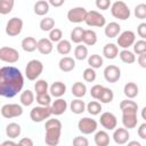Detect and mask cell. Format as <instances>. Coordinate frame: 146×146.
I'll list each match as a JSON object with an SVG mask.
<instances>
[{
  "instance_id": "6da1fadb",
  "label": "cell",
  "mask_w": 146,
  "mask_h": 146,
  "mask_svg": "<svg viewBox=\"0 0 146 146\" xmlns=\"http://www.w3.org/2000/svg\"><path fill=\"white\" fill-rule=\"evenodd\" d=\"M24 87V76L15 66L0 67V96L13 98L22 91Z\"/></svg>"
},
{
  "instance_id": "7a4b0ae2",
  "label": "cell",
  "mask_w": 146,
  "mask_h": 146,
  "mask_svg": "<svg viewBox=\"0 0 146 146\" xmlns=\"http://www.w3.org/2000/svg\"><path fill=\"white\" fill-rule=\"evenodd\" d=\"M120 110L122 111V124L125 129H133L137 127L138 119H137V112H138V104L127 98L124 100H121L120 103Z\"/></svg>"
},
{
  "instance_id": "3957f363",
  "label": "cell",
  "mask_w": 146,
  "mask_h": 146,
  "mask_svg": "<svg viewBox=\"0 0 146 146\" xmlns=\"http://www.w3.org/2000/svg\"><path fill=\"white\" fill-rule=\"evenodd\" d=\"M63 124L58 119H48L44 124V143L48 146H56L59 144Z\"/></svg>"
},
{
  "instance_id": "277c9868",
  "label": "cell",
  "mask_w": 146,
  "mask_h": 146,
  "mask_svg": "<svg viewBox=\"0 0 146 146\" xmlns=\"http://www.w3.org/2000/svg\"><path fill=\"white\" fill-rule=\"evenodd\" d=\"M111 14L114 18L120 19V21H127L128 18H130L131 16V11L128 7V5L122 1V0H117L113 3H111Z\"/></svg>"
},
{
  "instance_id": "5b68a950",
  "label": "cell",
  "mask_w": 146,
  "mask_h": 146,
  "mask_svg": "<svg viewBox=\"0 0 146 146\" xmlns=\"http://www.w3.org/2000/svg\"><path fill=\"white\" fill-rule=\"evenodd\" d=\"M43 72V64L39 59H31L25 67V76L30 81H35Z\"/></svg>"
},
{
  "instance_id": "8992f818",
  "label": "cell",
  "mask_w": 146,
  "mask_h": 146,
  "mask_svg": "<svg viewBox=\"0 0 146 146\" xmlns=\"http://www.w3.org/2000/svg\"><path fill=\"white\" fill-rule=\"evenodd\" d=\"M51 110H50V106H42V105H39V106H35L31 110L30 112V119L35 122V123H40V122H43L44 120L49 119L51 116Z\"/></svg>"
},
{
  "instance_id": "52a82bcc",
  "label": "cell",
  "mask_w": 146,
  "mask_h": 146,
  "mask_svg": "<svg viewBox=\"0 0 146 146\" xmlns=\"http://www.w3.org/2000/svg\"><path fill=\"white\" fill-rule=\"evenodd\" d=\"M84 23L90 27H104L106 24V18L99 11L90 10V11H87Z\"/></svg>"
},
{
  "instance_id": "ba28073f",
  "label": "cell",
  "mask_w": 146,
  "mask_h": 146,
  "mask_svg": "<svg viewBox=\"0 0 146 146\" xmlns=\"http://www.w3.org/2000/svg\"><path fill=\"white\" fill-rule=\"evenodd\" d=\"M98 128V122L91 117H82L78 122V130L82 135H91Z\"/></svg>"
},
{
  "instance_id": "9c48e42d",
  "label": "cell",
  "mask_w": 146,
  "mask_h": 146,
  "mask_svg": "<svg viewBox=\"0 0 146 146\" xmlns=\"http://www.w3.org/2000/svg\"><path fill=\"white\" fill-rule=\"evenodd\" d=\"M19 59V52L17 49L13 48V47H1L0 48V60L8 63V64H14L16 62H18Z\"/></svg>"
},
{
  "instance_id": "30bf717a",
  "label": "cell",
  "mask_w": 146,
  "mask_h": 146,
  "mask_svg": "<svg viewBox=\"0 0 146 146\" xmlns=\"http://www.w3.org/2000/svg\"><path fill=\"white\" fill-rule=\"evenodd\" d=\"M23 19L19 17H11L6 24V34L9 36H17L23 30Z\"/></svg>"
},
{
  "instance_id": "8fae6325",
  "label": "cell",
  "mask_w": 146,
  "mask_h": 146,
  "mask_svg": "<svg viewBox=\"0 0 146 146\" xmlns=\"http://www.w3.org/2000/svg\"><path fill=\"white\" fill-rule=\"evenodd\" d=\"M135 41H136L135 32L130 31V30H127V31L120 32V34L117 35L116 44H117V47H120L122 49H129V47H132Z\"/></svg>"
},
{
  "instance_id": "7c38bea8",
  "label": "cell",
  "mask_w": 146,
  "mask_h": 146,
  "mask_svg": "<svg viewBox=\"0 0 146 146\" xmlns=\"http://www.w3.org/2000/svg\"><path fill=\"white\" fill-rule=\"evenodd\" d=\"M0 112L5 119H14L23 114V107L19 104H5Z\"/></svg>"
},
{
  "instance_id": "4fadbf2b",
  "label": "cell",
  "mask_w": 146,
  "mask_h": 146,
  "mask_svg": "<svg viewBox=\"0 0 146 146\" xmlns=\"http://www.w3.org/2000/svg\"><path fill=\"white\" fill-rule=\"evenodd\" d=\"M87 9L84 7H74L67 11V19L71 23L79 24L84 22L86 16H87Z\"/></svg>"
},
{
  "instance_id": "5bb4252c",
  "label": "cell",
  "mask_w": 146,
  "mask_h": 146,
  "mask_svg": "<svg viewBox=\"0 0 146 146\" xmlns=\"http://www.w3.org/2000/svg\"><path fill=\"white\" fill-rule=\"evenodd\" d=\"M99 123L105 130H110L111 131V130H114L117 127V119L113 113L104 112V113L100 114Z\"/></svg>"
},
{
  "instance_id": "9a60e30c",
  "label": "cell",
  "mask_w": 146,
  "mask_h": 146,
  "mask_svg": "<svg viewBox=\"0 0 146 146\" xmlns=\"http://www.w3.org/2000/svg\"><path fill=\"white\" fill-rule=\"evenodd\" d=\"M121 78V70L116 65H107L104 68V79L110 83H115Z\"/></svg>"
},
{
  "instance_id": "2e32d148",
  "label": "cell",
  "mask_w": 146,
  "mask_h": 146,
  "mask_svg": "<svg viewBox=\"0 0 146 146\" xmlns=\"http://www.w3.org/2000/svg\"><path fill=\"white\" fill-rule=\"evenodd\" d=\"M113 140L117 145H124L130 139V133L125 128H115L113 132Z\"/></svg>"
},
{
  "instance_id": "e0dca14e",
  "label": "cell",
  "mask_w": 146,
  "mask_h": 146,
  "mask_svg": "<svg viewBox=\"0 0 146 146\" xmlns=\"http://www.w3.org/2000/svg\"><path fill=\"white\" fill-rule=\"evenodd\" d=\"M50 110H51V114L52 115H62L66 112L67 110V102L65 99H63L62 97L56 98L51 104H50Z\"/></svg>"
},
{
  "instance_id": "ac0fdd59",
  "label": "cell",
  "mask_w": 146,
  "mask_h": 146,
  "mask_svg": "<svg viewBox=\"0 0 146 146\" xmlns=\"http://www.w3.org/2000/svg\"><path fill=\"white\" fill-rule=\"evenodd\" d=\"M48 91L50 92V96L51 97L59 98V97H62V96L65 95V92H66V84L64 82H62V81H56V82H54L49 87V90Z\"/></svg>"
},
{
  "instance_id": "d6986e66",
  "label": "cell",
  "mask_w": 146,
  "mask_h": 146,
  "mask_svg": "<svg viewBox=\"0 0 146 146\" xmlns=\"http://www.w3.org/2000/svg\"><path fill=\"white\" fill-rule=\"evenodd\" d=\"M36 49L42 55H49L54 49V43L48 38H42V39L38 40Z\"/></svg>"
},
{
  "instance_id": "ffe728a7",
  "label": "cell",
  "mask_w": 146,
  "mask_h": 146,
  "mask_svg": "<svg viewBox=\"0 0 146 146\" xmlns=\"http://www.w3.org/2000/svg\"><path fill=\"white\" fill-rule=\"evenodd\" d=\"M58 67L62 72H71L75 68V59L70 57V56H64L63 58L59 59L58 62Z\"/></svg>"
},
{
  "instance_id": "44dd1931",
  "label": "cell",
  "mask_w": 146,
  "mask_h": 146,
  "mask_svg": "<svg viewBox=\"0 0 146 146\" xmlns=\"http://www.w3.org/2000/svg\"><path fill=\"white\" fill-rule=\"evenodd\" d=\"M121 32V26L119 23L116 22H110L108 24H105V29H104V33L107 38L113 39L116 38Z\"/></svg>"
},
{
  "instance_id": "7402d4cb",
  "label": "cell",
  "mask_w": 146,
  "mask_h": 146,
  "mask_svg": "<svg viewBox=\"0 0 146 146\" xmlns=\"http://www.w3.org/2000/svg\"><path fill=\"white\" fill-rule=\"evenodd\" d=\"M22 133V128L16 122H10L6 127V136L10 139H16Z\"/></svg>"
},
{
  "instance_id": "603a6c76",
  "label": "cell",
  "mask_w": 146,
  "mask_h": 146,
  "mask_svg": "<svg viewBox=\"0 0 146 146\" xmlns=\"http://www.w3.org/2000/svg\"><path fill=\"white\" fill-rule=\"evenodd\" d=\"M49 8H50V5L46 0H38L34 3V6H33L34 14L38 15V16H44V15H47L49 13Z\"/></svg>"
},
{
  "instance_id": "cb8c5ba5",
  "label": "cell",
  "mask_w": 146,
  "mask_h": 146,
  "mask_svg": "<svg viewBox=\"0 0 146 146\" xmlns=\"http://www.w3.org/2000/svg\"><path fill=\"white\" fill-rule=\"evenodd\" d=\"M95 137H94V141L97 146H107L110 144V135L107 133L106 130H99V131H95Z\"/></svg>"
},
{
  "instance_id": "d4e9b609",
  "label": "cell",
  "mask_w": 146,
  "mask_h": 146,
  "mask_svg": "<svg viewBox=\"0 0 146 146\" xmlns=\"http://www.w3.org/2000/svg\"><path fill=\"white\" fill-rule=\"evenodd\" d=\"M103 55L107 59H114L119 55V47L115 43H106L103 48Z\"/></svg>"
},
{
  "instance_id": "484cf974",
  "label": "cell",
  "mask_w": 146,
  "mask_h": 146,
  "mask_svg": "<svg viewBox=\"0 0 146 146\" xmlns=\"http://www.w3.org/2000/svg\"><path fill=\"white\" fill-rule=\"evenodd\" d=\"M123 94L127 98H130V99H133L135 97H137L139 94V88H138L137 83H135V82L125 83L123 87Z\"/></svg>"
},
{
  "instance_id": "4316f807",
  "label": "cell",
  "mask_w": 146,
  "mask_h": 146,
  "mask_svg": "<svg viewBox=\"0 0 146 146\" xmlns=\"http://www.w3.org/2000/svg\"><path fill=\"white\" fill-rule=\"evenodd\" d=\"M36 39L33 38V36H26L22 40L21 42V46H22V49L26 52H33L36 50Z\"/></svg>"
},
{
  "instance_id": "83f0119b",
  "label": "cell",
  "mask_w": 146,
  "mask_h": 146,
  "mask_svg": "<svg viewBox=\"0 0 146 146\" xmlns=\"http://www.w3.org/2000/svg\"><path fill=\"white\" fill-rule=\"evenodd\" d=\"M71 92L75 98H82L86 96L87 94V86L83 82H74L72 88H71Z\"/></svg>"
},
{
  "instance_id": "f1b7e54d",
  "label": "cell",
  "mask_w": 146,
  "mask_h": 146,
  "mask_svg": "<svg viewBox=\"0 0 146 146\" xmlns=\"http://www.w3.org/2000/svg\"><path fill=\"white\" fill-rule=\"evenodd\" d=\"M70 110L72 113L79 115V114H82L84 111H86V103L81 99V98H75L71 102L70 104Z\"/></svg>"
},
{
  "instance_id": "f546056e",
  "label": "cell",
  "mask_w": 146,
  "mask_h": 146,
  "mask_svg": "<svg viewBox=\"0 0 146 146\" xmlns=\"http://www.w3.org/2000/svg\"><path fill=\"white\" fill-rule=\"evenodd\" d=\"M34 99H35V97H34L33 91H31V90H29V89L22 91V94H21V96H19L21 105H22V106H26V107H27V106H31V105L33 104Z\"/></svg>"
},
{
  "instance_id": "4dcf8cb0",
  "label": "cell",
  "mask_w": 146,
  "mask_h": 146,
  "mask_svg": "<svg viewBox=\"0 0 146 146\" xmlns=\"http://www.w3.org/2000/svg\"><path fill=\"white\" fill-rule=\"evenodd\" d=\"M82 42L86 46H94L97 42V33L94 30H84L83 36H82Z\"/></svg>"
},
{
  "instance_id": "1f68e13d",
  "label": "cell",
  "mask_w": 146,
  "mask_h": 146,
  "mask_svg": "<svg viewBox=\"0 0 146 146\" xmlns=\"http://www.w3.org/2000/svg\"><path fill=\"white\" fill-rule=\"evenodd\" d=\"M113 98H114L113 90L110 89V88L104 87L103 90H102V92H100V95H99V97L97 98V100L99 103H102V104H110V103H112Z\"/></svg>"
},
{
  "instance_id": "d6a6232c",
  "label": "cell",
  "mask_w": 146,
  "mask_h": 146,
  "mask_svg": "<svg viewBox=\"0 0 146 146\" xmlns=\"http://www.w3.org/2000/svg\"><path fill=\"white\" fill-rule=\"evenodd\" d=\"M56 49H57V52L60 55H68L72 50V43L66 39H62L60 41L57 42Z\"/></svg>"
},
{
  "instance_id": "836d02e7",
  "label": "cell",
  "mask_w": 146,
  "mask_h": 146,
  "mask_svg": "<svg viewBox=\"0 0 146 146\" xmlns=\"http://www.w3.org/2000/svg\"><path fill=\"white\" fill-rule=\"evenodd\" d=\"M120 59L125 63V64H132L136 62V55L133 51L129 50V49H122L121 51H119V55Z\"/></svg>"
},
{
  "instance_id": "e575fe53",
  "label": "cell",
  "mask_w": 146,
  "mask_h": 146,
  "mask_svg": "<svg viewBox=\"0 0 146 146\" xmlns=\"http://www.w3.org/2000/svg\"><path fill=\"white\" fill-rule=\"evenodd\" d=\"M87 58H88V65H89L90 67L95 68V70L100 68V67L103 66V64H104L103 57H102L100 55H98V54H92V55L88 56Z\"/></svg>"
},
{
  "instance_id": "d590c367",
  "label": "cell",
  "mask_w": 146,
  "mask_h": 146,
  "mask_svg": "<svg viewBox=\"0 0 146 146\" xmlns=\"http://www.w3.org/2000/svg\"><path fill=\"white\" fill-rule=\"evenodd\" d=\"M88 57V48L86 44L79 43L74 48V58L78 60H84Z\"/></svg>"
},
{
  "instance_id": "8d00e7d4",
  "label": "cell",
  "mask_w": 146,
  "mask_h": 146,
  "mask_svg": "<svg viewBox=\"0 0 146 146\" xmlns=\"http://www.w3.org/2000/svg\"><path fill=\"white\" fill-rule=\"evenodd\" d=\"M86 110L88 111V113L90 115H98L102 112V103H99L98 100H91L86 105Z\"/></svg>"
},
{
  "instance_id": "74e56055",
  "label": "cell",
  "mask_w": 146,
  "mask_h": 146,
  "mask_svg": "<svg viewBox=\"0 0 146 146\" xmlns=\"http://www.w3.org/2000/svg\"><path fill=\"white\" fill-rule=\"evenodd\" d=\"M83 32H84V29H83V27H81V26L74 27V29L71 31V42L76 43V44L81 43V42H82Z\"/></svg>"
},
{
  "instance_id": "f35d334b",
  "label": "cell",
  "mask_w": 146,
  "mask_h": 146,
  "mask_svg": "<svg viewBox=\"0 0 146 146\" xmlns=\"http://www.w3.org/2000/svg\"><path fill=\"white\" fill-rule=\"evenodd\" d=\"M15 6V0H0V14L8 15Z\"/></svg>"
},
{
  "instance_id": "ab89813d",
  "label": "cell",
  "mask_w": 146,
  "mask_h": 146,
  "mask_svg": "<svg viewBox=\"0 0 146 146\" xmlns=\"http://www.w3.org/2000/svg\"><path fill=\"white\" fill-rule=\"evenodd\" d=\"M39 26L41 29V31L43 32H49L50 30H52L55 27V19L52 17H44L40 21Z\"/></svg>"
},
{
  "instance_id": "60d3db41",
  "label": "cell",
  "mask_w": 146,
  "mask_h": 146,
  "mask_svg": "<svg viewBox=\"0 0 146 146\" xmlns=\"http://www.w3.org/2000/svg\"><path fill=\"white\" fill-rule=\"evenodd\" d=\"M49 90V84L46 80L43 79H39L36 80V82L34 83V91L35 94H43V92H48Z\"/></svg>"
},
{
  "instance_id": "b9f144b4",
  "label": "cell",
  "mask_w": 146,
  "mask_h": 146,
  "mask_svg": "<svg viewBox=\"0 0 146 146\" xmlns=\"http://www.w3.org/2000/svg\"><path fill=\"white\" fill-rule=\"evenodd\" d=\"M36 103L42 106H50L51 104V96L48 92L43 94H38L36 95Z\"/></svg>"
},
{
  "instance_id": "7bdbcfd3",
  "label": "cell",
  "mask_w": 146,
  "mask_h": 146,
  "mask_svg": "<svg viewBox=\"0 0 146 146\" xmlns=\"http://www.w3.org/2000/svg\"><path fill=\"white\" fill-rule=\"evenodd\" d=\"M132 47H133V52L137 54V55L146 52V41H145V39H140V40L135 41Z\"/></svg>"
},
{
  "instance_id": "ee69618b",
  "label": "cell",
  "mask_w": 146,
  "mask_h": 146,
  "mask_svg": "<svg viewBox=\"0 0 146 146\" xmlns=\"http://www.w3.org/2000/svg\"><path fill=\"white\" fill-rule=\"evenodd\" d=\"M82 76H83V80H84L86 82H94V81L96 80V76H97L96 70L89 66V67H87V68L83 71Z\"/></svg>"
},
{
  "instance_id": "f6af8a7d",
  "label": "cell",
  "mask_w": 146,
  "mask_h": 146,
  "mask_svg": "<svg viewBox=\"0 0 146 146\" xmlns=\"http://www.w3.org/2000/svg\"><path fill=\"white\" fill-rule=\"evenodd\" d=\"M52 43L54 42H58L63 39V31L60 29H57V27H54L52 30L49 31V38H48Z\"/></svg>"
},
{
  "instance_id": "bcb514c9",
  "label": "cell",
  "mask_w": 146,
  "mask_h": 146,
  "mask_svg": "<svg viewBox=\"0 0 146 146\" xmlns=\"http://www.w3.org/2000/svg\"><path fill=\"white\" fill-rule=\"evenodd\" d=\"M133 14L136 16V18L138 19H145L146 18V3H139L135 7Z\"/></svg>"
},
{
  "instance_id": "7dc6e473",
  "label": "cell",
  "mask_w": 146,
  "mask_h": 146,
  "mask_svg": "<svg viewBox=\"0 0 146 146\" xmlns=\"http://www.w3.org/2000/svg\"><path fill=\"white\" fill-rule=\"evenodd\" d=\"M103 88H104V86H102V84H95V86H92L91 89H90V95H91V97L97 100V98L99 97V95H100Z\"/></svg>"
},
{
  "instance_id": "c3c4849f",
  "label": "cell",
  "mask_w": 146,
  "mask_h": 146,
  "mask_svg": "<svg viewBox=\"0 0 146 146\" xmlns=\"http://www.w3.org/2000/svg\"><path fill=\"white\" fill-rule=\"evenodd\" d=\"M72 144H73L74 146H88V145H89V140H88L86 137L76 136V137L73 139Z\"/></svg>"
},
{
  "instance_id": "681fc988",
  "label": "cell",
  "mask_w": 146,
  "mask_h": 146,
  "mask_svg": "<svg viewBox=\"0 0 146 146\" xmlns=\"http://www.w3.org/2000/svg\"><path fill=\"white\" fill-rule=\"evenodd\" d=\"M96 7L100 10H107L111 7V0H96Z\"/></svg>"
},
{
  "instance_id": "f907efd6",
  "label": "cell",
  "mask_w": 146,
  "mask_h": 146,
  "mask_svg": "<svg viewBox=\"0 0 146 146\" xmlns=\"http://www.w3.org/2000/svg\"><path fill=\"white\" fill-rule=\"evenodd\" d=\"M137 34L141 39H146V23L143 22L137 26Z\"/></svg>"
},
{
  "instance_id": "816d5d0a",
  "label": "cell",
  "mask_w": 146,
  "mask_h": 146,
  "mask_svg": "<svg viewBox=\"0 0 146 146\" xmlns=\"http://www.w3.org/2000/svg\"><path fill=\"white\" fill-rule=\"evenodd\" d=\"M138 136L141 138V139H146V122L141 123L138 128Z\"/></svg>"
},
{
  "instance_id": "f5cc1de1",
  "label": "cell",
  "mask_w": 146,
  "mask_h": 146,
  "mask_svg": "<svg viewBox=\"0 0 146 146\" xmlns=\"http://www.w3.org/2000/svg\"><path fill=\"white\" fill-rule=\"evenodd\" d=\"M137 60H138V64L140 65V67H143V68H146V52L138 55V58H137Z\"/></svg>"
},
{
  "instance_id": "db71d44e",
  "label": "cell",
  "mask_w": 146,
  "mask_h": 146,
  "mask_svg": "<svg viewBox=\"0 0 146 146\" xmlns=\"http://www.w3.org/2000/svg\"><path fill=\"white\" fill-rule=\"evenodd\" d=\"M19 145H23V146H33V140L31 138H27V137H24L22 138L19 141H18Z\"/></svg>"
},
{
  "instance_id": "11a10c76",
  "label": "cell",
  "mask_w": 146,
  "mask_h": 146,
  "mask_svg": "<svg viewBox=\"0 0 146 146\" xmlns=\"http://www.w3.org/2000/svg\"><path fill=\"white\" fill-rule=\"evenodd\" d=\"M49 5L55 7V8H58V7H62L65 2V0H48Z\"/></svg>"
},
{
  "instance_id": "9f6ffc18",
  "label": "cell",
  "mask_w": 146,
  "mask_h": 146,
  "mask_svg": "<svg viewBox=\"0 0 146 146\" xmlns=\"http://www.w3.org/2000/svg\"><path fill=\"white\" fill-rule=\"evenodd\" d=\"M1 145H2V146H8V145H9V146H15V145H17V143H16V141H13V140L9 138L8 140L2 141V143H1Z\"/></svg>"
},
{
  "instance_id": "6f0895ef",
  "label": "cell",
  "mask_w": 146,
  "mask_h": 146,
  "mask_svg": "<svg viewBox=\"0 0 146 146\" xmlns=\"http://www.w3.org/2000/svg\"><path fill=\"white\" fill-rule=\"evenodd\" d=\"M129 146H141V144L139 143V141H136V140H133V141H129L128 140V143H127Z\"/></svg>"
},
{
  "instance_id": "680465c9",
  "label": "cell",
  "mask_w": 146,
  "mask_h": 146,
  "mask_svg": "<svg viewBox=\"0 0 146 146\" xmlns=\"http://www.w3.org/2000/svg\"><path fill=\"white\" fill-rule=\"evenodd\" d=\"M145 112H146V107H143V110H141V119H143V120H146Z\"/></svg>"
},
{
  "instance_id": "91938a15",
  "label": "cell",
  "mask_w": 146,
  "mask_h": 146,
  "mask_svg": "<svg viewBox=\"0 0 146 146\" xmlns=\"http://www.w3.org/2000/svg\"><path fill=\"white\" fill-rule=\"evenodd\" d=\"M0 145H1V143H0Z\"/></svg>"
}]
</instances>
